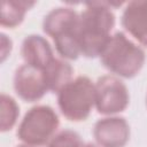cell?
<instances>
[{
  "instance_id": "10",
  "label": "cell",
  "mask_w": 147,
  "mask_h": 147,
  "mask_svg": "<svg viewBox=\"0 0 147 147\" xmlns=\"http://www.w3.org/2000/svg\"><path fill=\"white\" fill-rule=\"evenodd\" d=\"M21 54L25 64L40 70H44L55 59L48 41L39 34H29L24 38Z\"/></svg>"
},
{
  "instance_id": "11",
  "label": "cell",
  "mask_w": 147,
  "mask_h": 147,
  "mask_svg": "<svg viewBox=\"0 0 147 147\" xmlns=\"http://www.w3.org/2000/svg\"><path fill=\"white\" fill-rule=\"evenodd\" d=\"M42 72L48 91L55 93L72 79V67L67 61L57 57H55Z\"/></svg>"
},
{
  "instance_id": "5",
  "label": "cell",
  "mask_w": 147,
  "mask_h": 147,
  "mask_svg": "<svg viewBox=\"0 0 147 147\" xmlns=\"http://www.w3.org/2000/svg\"><path fill=\"white\" fill-rule=\"evenodd\" d=\"M59 116L49 106L32 107L21 121L17 129V138L29 146H42L48 144L59 127Z\"/></svg>"
},
{
  "instance_id": "15",
  "label": "cell",
  "mask_w": 147,
  "mask_h": 147,
  "mask_svg": "<svg viewBox=\"0 0 147 147\" xmlns=\"http://www.w3.org/2000/svg\"><path fill=\"white\" fill-rule=\"evenodd\" d=\"M10 51H11V40L5 33H1V61L2 62L9 55Z\"/></svg>"
},
{
  "instance_id": "7",
  "label": "cell",
  "mask_w": 147,
  "mask_h": 147,
  "mask_svg": "<svg viewBox=\"0 0 147 147\" xmlns=\"http://www.w3.org/2000/svg\"><path fill=\"white\" fill-rule=\"evenodd\" d=\"M14 90L26 102L40 100L48 92L42 70L29 64L21 65L14 75Z\"/></svg>"
},
{
  "instance_id": "17",
  "label": "cell",
  "mask_w": 147,
  "mask_h": 147,
  "mask_svg": "<svg viewBox=\"0 0 147 147\" xmlns=\"http://www.w3.org/2000/svg\"><path fill=\"white\" fill-rule=\"evenodd\" d=\"M17 147H34V146H29V145H21V146H17Z\"/></svg>"
},
{
  "instance_id": "3",
  "label": "cell",
  "mask_w": 147,
  "mask_h": 147,
  "mask_svg": "<svg viewBox=\"0 0 147 147\" xmlns=\"http://www.w3.org/2000/svg\"><path fill=\"white\" fill-rule=\"evenodd\" d=\"M145 59L144 49L130 40L123 32L111 34L100 54L102 65L111 74L123 78L137 76L145 63Z\"/></svg>"
},
{
  "instance_id": "1",
  "label": "cell",
  "mask_w": 147,
  "mask_h": 147,
  "mask_svg": "<svg viewBox=\"0 0 147 147\" xmlns=\"http://www.w3.org/2000/svg\"><path fill=\"white\" fill-rule=\"evenodd\" d=\"M105 1L85 3V9L79 14L78 39L80 55L85 57L100 56L109 41L115 25V15L111 6Z\"/></svg>"
},
{
  "instance_id": "14",
  "label": "cell",
  "mask_w": 147,
  "mask_h": 147,
  "mask_svg": "<svg viewBox=\"0 0 147 147\" xmlns=\"http://www.w3.org/2000/svg\"><path fill=\"white\" fill-rule=\"evenodd\" d=\"M47 145L48 147H83L84 142L77 132L72 130H62L56 132Z\"/></svg>"
},
{
  "instance_id": "2",
  "label": "cell",
  "mask_w": 147,
  "mask_h": 147,
  "mask_svg": "<svg viewBox=\"0 0 147 147\" xmlns=\"http://www.w3.org/2000/svg\"><path fill=\"white\" fill-rule=\"evenodd\" d=\"M42 29L52 37L57 53L67 60H76L80 55L78 29L79 14L69 7L52 9L44 18Z\"/></svg>"
},
{
  "instance_id": "6",
  "label": "cell",
  "mask_w": 147,
  "mask_h": 147,
  "mask_svg": "<svg viewBox=\"0 0 147 147\" xmlns=\"http://www.w3.org/2000/svg\"><path fill=\"white\" fill-rule=\"evenodd\" d=\"M130 95L125 84L116 76L106 75L95 83V108L107 116H113L125 110Z\"/></svg>"
},
{
  "instance_id": "13",
  "label": "cell",
  "mask_w": 147,
  "mask_h": 147,
  "mask_svg": "<svg viewBox=\"0 0 147 147\" xmlns=\"http://www.w3.org/2000/svg\"><path fill=\"white\" fill-rule=\"evenodd\" d=\"M0 109V130L2 132H6L13 129V126L16 124L20 114V108L11 96L1 93Z\"/></svg>"
},
{
  "instance_id": "9",
  "label": "cell",
  "mask_w": 147,
  "mask_h": 147,
  "mask_svg": "<svg viewBox=\"0 0 147 147\" xmlns=\"http://www.w3.org/2000/svg\"><path fill=\"white\" fill-rule=\"evenodd\" d=\"M122 25L139 44L147 47V0L127 2L122 15Z\"/></svg>"
},
{
  "instance_id": "4",
  "label": "cell",
  "mask_w": 147,
  "mask_h": 147,
  "mask_svg": "<svg viewBox=\"0 0 147 147\" xmlns=\"http://www.w3.org/2000/svg\"><path fill=\"white\" fill-rule=\"evenodd\" d=\"M57 106L69 121H85L95 107V84L86 76L71 79L57 92Z\"/></svg>"
},
{
  "instance_id": "8",
  "label": "cell",
  "mask_w": 147,
  "mask_h": 147,
  "mask_svg": "<svg viewBox=\"0 0 147 147\" xmlns=\"http://www.w3.org/2000/svg\"><path fill=\"white\" fill-rule=\"evenodd\" d=\"M93 136L99 147H124L130 138V126L123 117L108 116L95 123Z\"/></svg>"
},
{
  "instance_id": "12",
  "label": "cell",
  "mask_w": 147,
  "mask_h": 147,
  "mask_svg": "<svg viewBox=\"0 0 147 147\" xmlns=\"http://www.w3.org/2000/svg\"><path fill=\"white\" fill-rule=\"evenodd\" d=\"M36 5L34 1L5 0L1 2L0 24L7 28H15L22 23L26 11Z\"/></svg>"
},
{
  "instance_id": "18",
  "label": "cell",
  "mask_w": 147,
  "mask_h": 147,
  "mask_svg": "<svg viewBox=\"0 0 147 147\" xmlns=\"http://www.w3.org/2000/svg\"><path fill=\"white\" fill-rule=\"evenodd\" d=\"M146 103H147V99H146Z\"/></svg>"
},
{
  "instance_id": "16",
  "label": "cell",
  "mask_w": 147,
  "mask_h": 147,
  "mask_svg": "<svg viewBox=\"0 0 147 147\" xmlns=\"http://www.w3.org/2000/svg\"><path fill=\"white\" fill-rule=\"evenodd\" d=\"M83 147H99V146H96V145H94V144H86V145H84Z\"/></svg>"
}]
</instances>
